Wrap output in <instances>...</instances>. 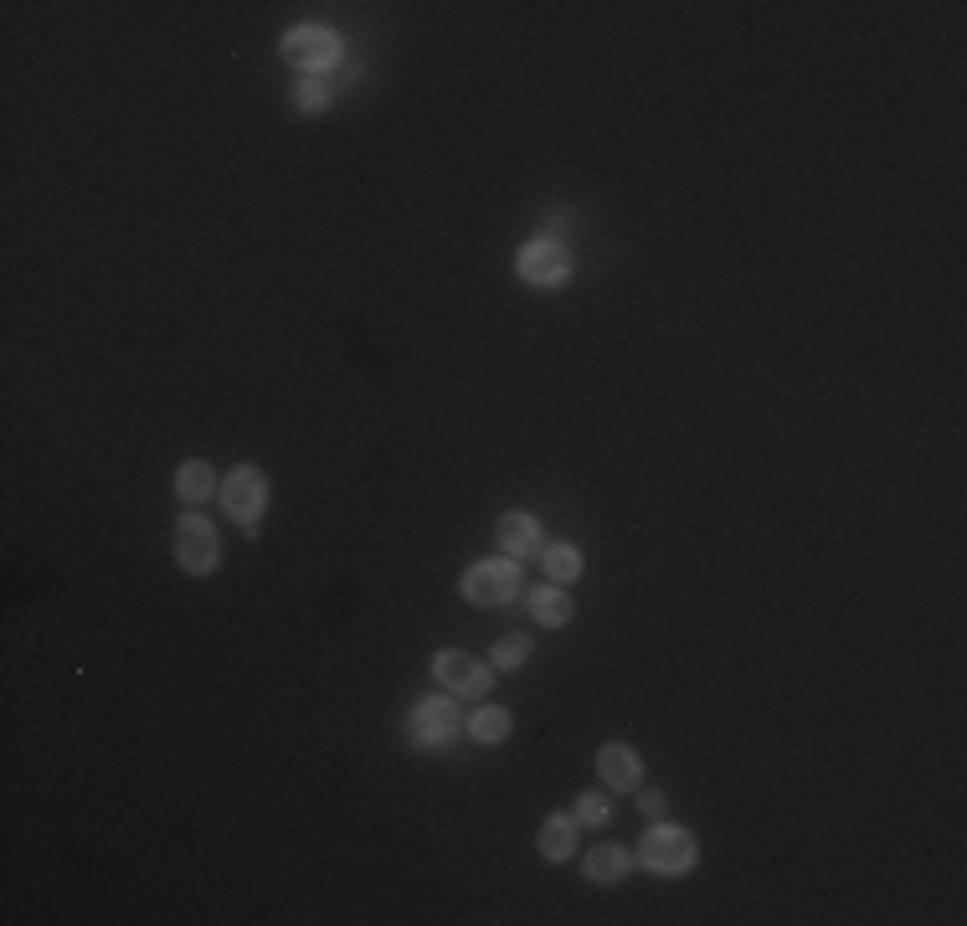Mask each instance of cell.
I'll list each match as a JSON object with an SVG mask.
<instances>
[{
	"label": "cell",
	"mask_w": 967,
	"mask_h": 926,
	"mask_svg": "<svg viewBox=\"0 0 967 926\" xmlns=\"http://www.w3.org/2000/svg\"><path fill=\"white\" fill-rule=\"evenodd\" d=\"M700 859V844L695 834H684L675 824H654L644 834V865L654 876H690Z\"/></svg>",
	"instance_id": "obj_1"
},
{
	"label": "cell",
	"mask_w": 967,
	"mask_h": 926,
	"mask_svg": "<svg viewBox=\"0 0 967 926\" xmlns=\"http://www.w3.org/2000/svg\"><path fill=\"white\" fill-rule=\"evenodd\" d=\"M515 592H520V572H515L509 561H479V567H469V576H463V597L479 607H505V603H515Z\"/></svg>",
	"instance_id": "obj_2"
},
{
	"label": "cell",
	"mask_w": 967,
	"mask_h": 926,
	"mask_svg": "<svg viewBox=\"0 0 967 926\" xmlns=\"http://www.w3.org/2000/svg\"><path fill=\"white\" fill-rule=\"evenodd\" d=\"M175 561H181L191 576H202L217 567V530H211V521L181 515V525H175Z\"/></svg>",
	"instance_id": "obj_3"
},
{
	"label": "cell",
	"mask_w": 967,
	"mask_h": 926,
	"mask_svg": "<svg viewBox=\"0 0 967 926\" xmlns=\"http://www.w3.org/2000/svg\"><path fill=\"white\" fill-rule=\"evenodd\" d=\"M284 57L304 72H324L339 62V36L320 32V26H293V32L284 36Z\"/></svg>",
	"instance_id": "obj_4"
},
{
	"label": "cell",
	"mask_w": 967,
	"mask_h": 926,
	"mask_svg": "<svg viewBox=\"0 0 967 926\" xmlns=\"http://www.w3.org/2000/svg\"><path fill=\"white\" fill-rule=\"evenodd\" d=\"M433 674H438L453 695H463V700H479V695L490 690V670H484L474 654H459V649H442V654H433Z\"/></svg>",
	"instance_id": "obj_5"
},
{
	"label": "cell",
	"mask_w": 967,
	"mask_h": 926,
	"mask_svg": "<svg viewBox=\"0 0 967 926\" xmlns=\"http://www.w3.org/2000/svg\"><path fill=\"white\" fill-rule=\"evenodd\" d=\"M221 505H227V515L242 525H253L257 515H263V505H268V479L257 469H238L227 484H221Z\"/></svg>",
	"instance_id": "obj_6"
},
{
	"label": "cell",
	"mask_w": 967,
	"mask_h": 926,
	"mask_svg": "<svg viewBox=\"0 0 967 926\" xmlns=\"http://www.w3.org/2000/svg\"><path fill=\"white\" fill-rule=\"evenodd\" d=\"M515 268H520V278L526 284H561L566 273H572V258H566V248H556V242H526L520 248V258H515Z\"/></svg>",
	"instance_id": "obj_7"
},
{
	"label": "cell",
	"mask_w": 967,
	"mask_h": 926,
	"mask_svg": "<svg viewBox=\"0 0 967 926\" xmlns=\"http://www.w3.org/2000/svg\"><path fill=\"white\" fill-rule=\"evenodd\" d=\"M412 736L423 741V746H448V741L459 736V716L448 700H423L417 716H412Z\"/></svg>",
	"instance_id": "obj_8"
},
{
	"label": "cell",
	"mask_w": 967,
	"mask_h": 926,
	"mask_svg": "<svg viewBox=\"0 0 967 926\" xmlns=\"http://www.w3.org/2000/svg\"><path fill=\"white\" fill-rule=\"evenodd\" d=\"M597 773H602V782H608V788L633 792V788H638V777H644V767H638V752H633V746L608 741V746L597 752Z\"/></svg>",
	"instance_id": "obj_9"
},
{
	"label": "cell",
	"mask_w": 967,
	"mask_h": 926,
	"mask_svg": "<svg viewBox=\"0 0 967 926\" xmlns=\"http://www.w3.org/2000/svg\"><path fill=\"white\" fill-rule=\"evenodd\" d=\"M494 540H499L509 556H536L541 551V525L515 510V515H505V521L494 525Z\"/></svg>",
	"instance_id": "obj_10"
},
{
	"label": "cell",
	"mask_w": 967,
	"mask_h": 926,
	"mask_svg": "<svg viewBox=\"0 0 967 926\" xmlns=\"http://www.w3.org/2000/svg\"><path fill=\"white\" fill-rule=\"evenodd\" d=\"M623 876H629V849L597 844L592 855H587V880H597V885H618Z\"/></svg>",
	"instance_id": "obj_11"
},
{
	"label": "cell",
	"mask_w": 967,
	"mask_h": 926,
	"mask_svg": "<svg viewBox=\"0 0 967 926\" xmlns=\"http://www.w3.org/2000/svg\"><path fill=\"white\" fill-rule=\"evenodd\" d=\"M577 849V819H566V813H556V819H545L541 824V855L545 859H566Z\"/></svg>",
	"instance_id": "obj_12"
},
{
	"label": "cell",
	"mask_w": 967,
	"mask_h": 926,
	"mask_svg": "<svg viewBox=\"0 0 967 926\" xmlns=\"http://www.w3.org/2000/svg\"><path fill=\"white\" fill-rule=\"evenodd\" d=\"M530 613H536V624L561 628L566 618H572V597H566L561 587H541V592H530Z\"/></svg>",
	"instance_id": "obj_13"
},
{
	"label": "cell",
	"mask_w": 967,
	"mask_h": 926,
	"mask_svg": "<svg viewBox=\"0 0 967 926\" xmlns=\"http://www.w3.org/2000/svg\"><path fill=\"white\" fill-rule=\"evenodd\" d=\"M211 489H217V479H211L206 464H181V473H175V494H181L186 505H206Z\"/></svg>",
	"instance_id": "obj_14"
},
{
	"label": "cell",
	"mask_w": 967,
	"mask_h": 926,
	"mask_svg": "<svg viewBox=\"0 0 967 926\" xmlns=\"http://www.w3.org/2000/svg\"><path fill=\"white\" fill-rule=\"evenodd\" d=\"M545 572H551V582H577L582 576V551L577 546H545Z\"/></svg>",
	"instance_id": "obj_15"
},
{
	"label": "cell",
	"mask_w": 967,
	"mask_h": 926,
	"mask_svg": "<svg viewBox=\"0 0 967 926\" xmlns=\"http://www.w3.org/2000/svg\"><path fill=\"white\" fill-rule=\"evenodd\" d=\"M469 731H474L479 741H505L509 736V716H505V710H494V706H484V710H474Z\"/></svg>",
	"instance_id": "obj_16"
},
{
	"label": "cell",
	"mask_w": 967,
	"mask_h": 926,
	"mask_svg": "<svg viewBox=\"0 0 967 926\" xmlns=\"http://www.w3.org/2000/svg\"><path fill=\"white\" fill-rule=\"evenodd\" d=\"M526 659H530L526 639H499L494 643V664H499V670H515V664H526Z\"/></svg>",
	"instance_id": "obj_17"
},
{
	"label": "cell",
	"mask_w": 967,
	"mask_h": 926,
	"mask_svg": "<svg viewBox=\"0 0 967 926\" xmlns=\"http://www.w3.org/2000/svg\"><path fill=\"white\" fill-rule=\"evenodd\" d=\"M293 103H299V108H324V103H330V88H324L320 78H309V83L299 88V99H293Z\"/></svg>",
	"instance_id": "obj_18"
},
{
	"label": "cell",
	"mask_w": 967,
	"mask_h": 926,
	"mask_svg": "<svg viewBox=\"0 0 967 926\" xmlns=\"http://www.w3.org/2000/svg\"><path fill=\"white\" fill-rule=\"evenodd\" d=\"M577 819H582V824H602V819H608V803L587 792V798H582V803H577Z\"/></svg>",
	"instance_id": "obj_19"
},
{
	"label": "cell",
	"mask_w": 967,
	"mask_h": 926,
	"mask_svg": "<svg viewBox=\"0 0 967 926\" xmlns=\"http://www.w3.org/2000/svg\"><path fill=\"white\" fill-rule=\"evenodd\" d=\"M638 809H644V813H654V819H659V813H664V798H659V792H654V788H648V792H638Z\"/></svg>",
	"instance_id": "obj_20"
}]
</instances>
